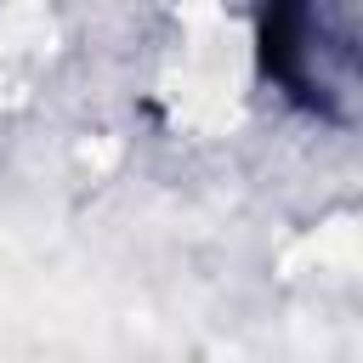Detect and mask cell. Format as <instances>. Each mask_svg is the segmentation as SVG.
<instances>
[{"mask_svg":"<svg viewBox=\"0 0 363 363\" xmlns=\"http://www.w3.org/2000/svg\"><path fill=\"white\" fill-rule=\"evenodd\" d=\"M267 68L284 96L306 102L312 113H346L357 96V45L329 34V17L289 11L278 17V45H267Z\"/></svg>","mask_w":363,"mask_h":363,"instance_id":"cell-1","label":"cell"}]
</instances>
